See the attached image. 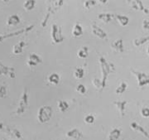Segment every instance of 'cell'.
<instances>
[{"instance_id": "obj_1", "label": "cell", "mask_w": 149, "mask_h": 140, "mask_svg": "<svg viewBox=\"0 0 149 140\" xmlns=\"http://www.w3.org/2000/svg\"><path fill=\"white\" fill-rule=\"evenodd\" d=\"M64 3L65 0H48L47 13H46L43 20L41 22L42 27H45L47 26L51 15L56 13L62 6L64 5Z\"/></svg>"}, {"instance_id": "obj_2", "label": "cell", "mask_w": 149, "mask_h": 140, "mask_svg": "<svg viewBox=\"0 0 149 140\" xmlns=\"http://www.w3.org/2000/svg\"><path fill=\"white\" fill-rule=\"evenodd\" d=\"M99 61H100V68H101L102 78L100 80L102 82V90H104L106 86V82L109 75L114 70V65L112 63H109L104 56H100Z\"/></svg>"}, {"instance_id": "obj_3", "label": "cell", "mask_w": 149, "mask_h": 140, "mask_svg": "<svg viewBox=\"0 0 149 140\" xmlns=\"http://www.w3.org/2000/svg\"><path fill=\"white\" fill-rule=\"evenodd\" d=\"M29 105V95H28V91L27 88H25L22 91L21 97L19 99V101L17 104L15 114L17 115H22L26 112V110Z\"/></svg>"}, {"instance_id": "obj_4", "label": "cell", "mask_w": 149, "mask_h": 140, "mask_svg": "<svg viewBox=\"0 0 149 140\" xmlns=\"http://www.w3.org/2000/svg\"><path fill=\"white\" fill-rule=\"evenodd\" d=\"M52 107L50 105H43L38 109L37 112V119L41 124H46L51 120L52 117Z\"/></svg>"}, {"instance_id": "obj_5", "label": "cell", "mask_w": 149, "mask_h": 140, "mask_svg": "<svg viewBox=\"0 0 149 140\" xmlns=\"http://www.w3.org/2000/svg\"><path fill=\"white\" fill-rule=\"evenodd\" d=\"M0 131L3 133H5L6 134L9 135L13 138L17 139H22V134L18 129L14 127H12L8 124H4L3 122H0Z\"/></svg>"}, {"instance_id": "obj_6", "label": "cell", "mask_w": 149, "mask_h": 140, "mask_svg": "<svg viewBox=\"0 0 149 140\" xmlns=\"http://www.w3.org/2000/svg\"><path fill=\"white\" fill-rule=\"evenodd\" d=\"M51 37H52V42L55 44H60V43L63 42L65 40V37L62 34L61 27L58 26L57 24H56V23L52 25Z\"/></svg>"}, {"instance_id": "obj_7", "label": "cell", "mask_w": 149, "mask_h": 140, "mask_svg": "<svg viewBox=\"0 0 149 140\" xmlns=\"http://www.w3.org/2000/svg\"><path fill=\"white\" fill-rule=\"evenodd\" d=\"M34 27H35V25H30L28 27H25V28H22V29H20V30L16 31V32L7 33V34H3V35H0V43H2L3 41H5V40L8 39V38L17 37L19 35L23 34V33H27V32H31L32 29L34 28Z\"/></svg>"}, {"instance_id": "obj_8", "label": "cell", "mask_w": 149, "mask_h": 140, "mask_svg": "<svg viewBox=\"0 0 149 140\" xmlns=\"http://www.w3.org/2000/svg\"><path fill=\"white\" fill-rule=\"evenodd\" d=\"M132 73L136 76L138 85L139 87H143L144 86H148L149 85V75L141 72V71H136V70H131Z\"/></svg>"}, {"instance_id": "obj_9", "label": "cell", "mask_w": 149, "mask_h": 140, "mask_svg": "<svg viewBox=\"0 0 149 140\" xmlns=\"http://www.w3.org/2000/svg\"><path fill=\"white\" fill-rule=\"evenodd\" d=\"M1 75H5V76H8L11 79H15L16 77L15 68L12 66H8V65H5L0 61V76Z\"/></svg>"}, {"instance_id": "obj_10", "label": "cell", "mask_w": 149, "mask_h": 140, "mask_svg": "<svg viewBox=\"0 0 149 140\" xmlns=\"http://www.w3.org/2000/svg\"><path fill=\"white\" fill-rule=\"evenodd\" d=\"M129 5L131 6V8L135 9V10L143 11L146 14H148L149 13L148 9L147 8H145L143 3V2L141 0H128Z\"/></svg>"}, {"instance_id": "obj_11", "label": "cell", "mask_w": 149, "mask_h": 140, "mask_svg": "<svg viewBox=\"0 0 149 140\" xmlns=\"http://www.w3.org/2000/svg\"><path fill=\"white\" fill-rule=\"evenodd\" d=\"M42 60L40 56H38L36 53L29 54L28 60L27 61V65H29L31 67H34V66H37V65L42 64Z\"/></svg>"}, {"instance_id": "obj_12", "label": "cell", "mask_w": 149, "mask_h": 140, "mask_svg": "<svg viewBox=\"0 0 149 140\" xmlns=\"http://www.w3.org/2000/svg\"><path fill=\"white\" fill-rule=\"evenodd\" d=\"M91 30H92V33L96 36L97 38H100V39H107V33L101 27H99L96 23L93 22L91 24Z\"/></svg>"}, {"instance_id": "obj_13", "label": "cell", "mask_w": 149, "mask_h": 140, "mask_svg": "<svg viewBox=\"0 0 149 140\" xmlns=\"http://www.w3.org/2000/svg\"><path fill=\"white\" fill-rule=\"evenodd\" d=\"M66 136L68 138H71L74 140H81L83 138V133L80 131V129L74 128V129L69 130L66 133Z\"/></svg>"}, {"instance_id": "obj_14", "label": "cell", "mask_w": 149, "mask_h": 140, "mask_svg": "<svg viewBox=\"0 0 149 140\" xmlns=\"http://www.w3.org/2000/svg\"><path fill=\"white\" fill-rule=\"evenodd\" d=\"M113 104L116 106L117 109L121 115V117H123L125 115L126 105H127L128 102L126 100H117V101H113Z\"/></svg>"}, {"instance_id": "obj_15", "label": "cell", "mask_w": 149, "mask_h": 140, "mask_svg": "<svg viewBox=\"0 0 149 140\" xmlns=\"http://www.w3.org/2000/svg\"><path fill=\"white\" fill-rule=\"evenodd\" d=\"M111 47H112V48L113 49L115 52H120V53H122V52H124L123 41V39H121V38L115 40L112 43Z\"/></svg>"}, {"instance_id": "obj_16", "label": "cell", "mask_w": 149, "mask_h": 140, "mask_svg": "<svg viewBox=\"0 0 149 140\" xmlns=\"http://www.w3.org/2000/svg\"><path fill=\"white\" fill-rule=\"evenodd\" d=\"M130 126H131V128H132L134 131H137V132H139L140 134H142L143 135L144 137H146L147 139H148L149 138L148 133L145 130V129H144L143 127H142V126H141L140 124H138V123L133 122V123H131Z\"/></svg>"}, {"instance_id": "obj_17", "label": "cell", "mask_w": 149, "mask_h": 140, "mask_svg": "<svg viewBox=\"0 0 149 140\" xmlns=\"http://www.w3.org/2000/svg\"><path fill=\"white\" fill-rule=\"evenodd\" d=\"M27 46V43L25 42L24 41H20L18 42L15 44L13 47V53L14 55H19L23 52L24 47Z\"/></svg>"}, {"instance_id": "obj_18", "label": "cell", "mask_w": 149, "mask_h": 140, "mask_svg": "<svg viewBox=\"0 0 149 140\" xmlns=\"http://www.w3.org/2000/svg\"><path fill=\"white\" fill-rule=\"evenodd\" d=\"M113 17L114 15L112 13H100L97 16V17H98V19H100V21L104 23H109L113 20Z\"/></svg>"}, {"instance_id": "obj_19", "label": "cell", "mask_w": 149, "mask_h": 140, "mask_svg": "<svg viewBox=\"0 0 149 140\" xmlns=\"http://www.w3.org/2000/svg\"><path fill=\"white\" fill-rule=\"evenodd\" d=\"M21 19L18 15L17 14H13L8 17V20H7V25L8 26H17L20 23Z\"/></svg>"}, {"instance_id": "obj_20", "label": "cell", "mask_w": 149, "mask_h": 140, "mask_svg": "<svg viewBox=\"0 0 149 140\" xmlns=\"http://www.w3.org/2000/svg\"><path fill=\"white\" fill-rule=\"evenodd\" d=\"M122 134V131L120 129L114 128L110 131L109 134V140H118Z\"/></svg>"}, {"instance_id": "obj_21", "label": "cell", "mask_w": 149, "mask_h": 140, "mask_svg": "<svg viewBox=\"0 0 149 140\" xmlns=\"http://www.w3.org/2000/svg\"><path fill=\"white\" fill-rule=\"evenodd\" d=\"M72 35L74 38H80L83 35V28L80 23H75L72 28Z\"/></svg>"}, {"instance_id": "obj_22", "label": "cell", "mask_w": 149, "mask_h": 140, "mask_svg": "<svg viewBox=\"0 0 149 140\" xmlns=\"http://www.w3.org/2000/svg\"><path fill=\"white\" fill-rule=\"evenodd\" d=\"M47 80L48 81H49V83L56 86V85H58L59 83H60L61 77H60V75H59L58 74H56V73H52V74H50V75H48Z\"/></svg>"}, {"instance_id": "obj_23", "label": "cell", "mask_w": 149, "mask_h": 140, "mask_svg": "<svg viewBox=\"0 0 149 140\" xmlns=\"http://www.w3.org/2000/svg\"><path fill=\"white\" fill-rule=\"evenodd\" d=\"M117 21L119 22V24L122 26V27H125L127 26L129 22V18L128 17L125 16V15H121V14H115L114 15Z\"/></svg>"}, {"instance_id": "obj_24", "label": "cell", "mask_w": 149, "mask_h": 140, "mask_svg": "<svg viewBox=\"0 0 149 140\" xmlns=\"http://www.w3.org/2000/svg\"><path fill=\"white\" fill-rule=\"evenodd\" d=\"M36 6V0H26L23 3V8L27 12L33 10Z\"/></svg>"}, {"instance_id": "obj_25", "label": "cell", "mask_w": 149, "mask_h": 140, "mask_svg": "<svg viewBox=\"0 0 149 140\" xmlns=\"http://www.w3.org/2000/svg\"><path fill=\"white\" fill-rule=\"evenodd\" d=\"M77 56L80 59H85L89 56V49L87 47H82L78 51Z\"/></svg>"}, {"instance_id": "obj_26", "label": "cell", "mask_w": 149, "mask_h": 140, "mask_svg": "<svg viewBox=\"0 0 149 140\" xmlns=\"http://www.w3.org/2000/svg\"><path fill=\"white\" fill-rule=\"evenodd\" d=\"M57 105H58V109H60V111L63 112V113L68 110L70 106L68 102H66L65 100H60L57 102Z\"/></svg>"}, {"instance_id": "obj_27", "label": "cell", "mask_w": 149, "mask_h": 140, "mask_svg": "<svg viewBox=\"0 0 149 140\" xmlns=\"http://www.w3.org/2000/svg\"><path fill=\"white\" fill-rule=\"evenodd\" d=\"M127 88H128V84L126 82H121L117 88L115 89V94L122 95L124 93V91H126Z\"/></svg>"}, {"instance_id": "obj_28", "label": "cell", "mask_w": 149, "mask_h": 140, "mask_svg": "<svg viewBox=\"0 0 149 140\" xmlns=\"http://www.w3.org/2000/svg\"><path fill=\"white\" fill-rule=\"evenodd\" d=\"M74 76L76 79H78V80L82 79V78L85 76V70H84L82 67H77V68L74 70Z\"/></svg>"}, {"instance_id": "obj_29", "label": "cell", "mask_w": 149, "mask_h": 140, "mask_svg": "<svg viewBox=\"0 0 149 140\" xmlns=\"http://www.w3.org/2000/svg\"><path fill=\"white\" fill-rule=\"evenodd\" d=\"M149 41V37H145V38H136L134 39L133 41V44L134 46L136 47H139V46H142L146 42H148Z\"/></svg>"}, {"instance_id": "obj_30", "label": "cell", "mask_w": 149, "mask_h": 140, "mask_svg": "<svg viewBox=\"0 0 149 140\" xmlns=\"http://www.w3.org/2000/svg\"><path fill=\"white\" fill-rule=\"evenodd\" d=\"M97 4L96 0H86L84 3V8L86 9H91V8L95 7Z\"/></svg>"}, {"instance_id": "obj_31", "label": "cell", "mask_w": 149, "mask_h": 140, "mask_svg": "<svg viewBox=\"0 0 149 140\" xmlns=\"http://www.w3.org/2000/svg\"><path fill=\"white\" fill-rule=\"evenodd\" d=\"M8 95V87L6 85H0V99L6 98Z\"/></svg>"}, {"instance_id": "obj_32", "label": "cell", "mask_w": 149, "mask_h": 140, "mask_svg": "<svg viewBox=\"0 0 149 140\" xmlns=\"http://www.w3.org/2000/svg\"><path fill=\"white\" fill-rule=\"evenodd\" d=\"M95 118L93 114H88L85 117V122L88 124H93L95 123Z\"/></svg>"}, {"instance_id": "obj_33", "label": "cell", "mask_w": 149, "mask_h": 140, "mask_svg": "<svg viewBox=\"0 0 149 140\" xmlns=\"http://www.w3.org/2000/svg\"><path fill=\"white\" fill-rule=\"evenodd\" d=\"M75 90H76V91L78 92V93H80V95H85V93H86V91H87L86 87L84 85H82V84H79L78 86H76Z\"/></svg>"}, {"instance_id": "obj_34", "label": "cell", "mask_w": 149, "mask_h": 140, "mask_svg": "<svg viewBox=\"0 0 149 140\" xmlns=\"http://www.w3.org/2000/svg\"><path fill=\"white\" fill-rule=\"evenodd\" d=\"M93 84H94V86H95L97 89H99V90H101L102 91V82L101 80H99V79H94V81H93Z\"/></svg>"}, {"instance_id": "obj_35", "label": "cell", "mask_w": 149, "mask_h": 140, "mask_svg": "<svg viewBox=\"0 0 149 140\" xmlns=\"http://www.w3.org/2000/svg\"><path fill=\"white\" fill-rule=\"evenodd\" d=\"M141 114L143 117H149V108H143L141 111Z\"/></svg>"}, {"instance_id": "obj_36", "label": "cell", "mask_w": 149, "mask_h": 140, "mask_svg": "<svg viewBox=\"0 0 149 140\" xmlns=\"http://www.w3.org/2000/svg\"><path fill=\"white\" fill-rule=\"evenodd\" d=\"M143 28L145 30H149V20L145 19L143 22Z\"/></svg>"}, {"instance_id": "obj_37", "label": "cell", "mask_w": 149, "mask_h": 140, "mask_svg": "<svg viewBox=\"0 0 149 140\" xmlns=\"http://www.w3.org/2000/svg\"><path fill=\"white\" fill-rule=\"evenodd\" d=\"M101 3H103V4H104V3H106L107 2H108V0H99Z\"/></svg>"}, {"instance_id": "obj_38", "label": "cell", "mask_w": 149, "mask_h": 140, "mask_svg": "<svg viewBox=\"0 0 149 140\" xmlns=\"http://www.w3.org/2000/svg\"><path fill=\"white\" fill-rule=\"evenodd\" d=\"M1 1H3V2H4V3H8L11 0H1Z\"/></svg>"}, {"instance_id": "obj_39", "label": "cell", "mask_w": 149, "mask_h": 140, "mask_svg": "<svg viewBox=\"0 0 149 140\" xmlns=\"http://www.w3.org/2000/svg\"><path fill=\"white\" fill-rule=\"evenodd\" d=\"M148 55H149V47H148Z\"/></svg>"}, {"instance_id": "obj_40", "label": "cell", "mask_w": 149, "mask_h": 140, "mask_svg": "<svg viewBox=\"0 0 149 140\" xmlns=\"http://www.w3.org/2000/svg\"><path fill=\"white\" fill-rule=\"evenodd\" d=\"M5 140H8V139H5Z\"/></svg>"}]
</instances>
